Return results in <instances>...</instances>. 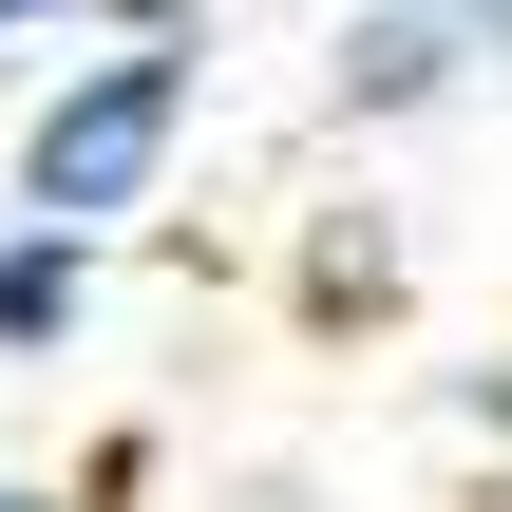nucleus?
Instances as JSON below:
<instances>
[{
	"instance_id": "6",
	"label": "nucleus",
	"mask_w": 512,
	"mask_h": 512,
	"mask_svg": "<svg viewBox=\"0 0 512 512\" xmlns=\"http://www.w3.org/2000/svg\"><path fill=\"white\" fill-rule=\"evenodd\" d=\"M456 418H475V437L512 456V342H494V361H456Z\"/></svg>"
},
{
	"instance_id": "7",
	"label": "nucleus",
	"mask_w": 512,
	"mask_h": 512,
	"mask_svg": "<svg viewBox=\"0 0 512 512\" xmlns=\"http://www.w3.org/2000/svg\"><path fill=\"white\" fill-rule=\"evenodd\" d=\"M133 38H209V19H247V0H114Z\"/></svg>"
},
{
	"instance_id": "9",
	"label": "nucleus",
	"mask_w": 512,
	"mask_h": 512,
	"mask_svg": "<svg viewBox=\"0 0 512 512\" xmlns=\"http://www.w3.org/2000/svg\"><path fill=\"white\" fill-rule=\"evenodd\" d=\"M494 76H512V0H494Z\"/></svg>"
},
{
	"instance_id": "8",
	"label": "nucleus",
	"mask_w": 512,
	"mask_h": 512,
	"mask_svg": "<svg viewBox=\"0 0 512 512\" xmlns=\"http://www.w3.org/2000/svg\"><path fill=\"white\" fill-rule=\"evenodd\" d=\"M0 512H95V475H0Z\"/></svg>"
},
{
	"instance_id": "3",
	"label": "nucleus",
	"mask_w": 512,
	"mask_h": 512,
	"mask_svg": "<svg viewBox=\"0 0 512 512\" xmlns=\"http://www.w3.org/2000/svg\"><path fill=\"white\" fill-rule=\"evenodd\" d=\"M399 304H418V247H399V209H380V190L304 209V247H285V323H304V342H361V323H399Z\"/></svg>"
},
{
	"instance_id": "4",
	"label": "nucleus",
	"mask_w": 512,
	"mask_h": 512,
	"mask_svg": "<svg viewBox=\"0 0 512 512\" xmlns=\"http://www.w3.org/2000/svg\"><path fill=\"white\" fill-rule=\"evenodd\" d=\"M95 304H114V247H76V228H19V209H0V361H19V380H57V361L95 342Z\"/></svg>"
},
{
	"instance_id": "1",
	"label": "nucleus",
	"mask_w": 512,
	"mask_h": 512,
	"mask_svg": "<svg viewBox=\"0 0 512 512\" xmlns=\"http://www.w3.org/2000/svg\"><path fill=\"white\" fill-rule=\"evenodd\" d=\"M190 133H209V38H133V19H95V38L38 57V95H19V133H0V209L114 247V228L171 209Z\"/></svg>"
},
{
	"instance_id": "2",
	"label": "nucleus",
	"mask_w": 512,
	"mask_h": 512,
	"mask_svg": "<svg viewBox=\"0 0 512 512\" xmlns=\"http://www.w3.org/2000/svg\"><path fill=\"white\" fill-rule=\"evenodd\" d=\"M494 76V0H342L323 38V133H418Z\"/></svg>"
},
{
	"instance_id": "5",
	"label": "nucleus",
	"mask_w": 512,
	"mask_h": 512,
	"mask_svg": "<svg viewBox=\"0 0 512 512\" xmlns=\"http://www.w3.org/2000/svg\"><path fill=\"white\" fill-rule=\"evenodd\" d=\"M114 0H0V57H57V38H95Z\"/></svg>"
}]
</instances>
